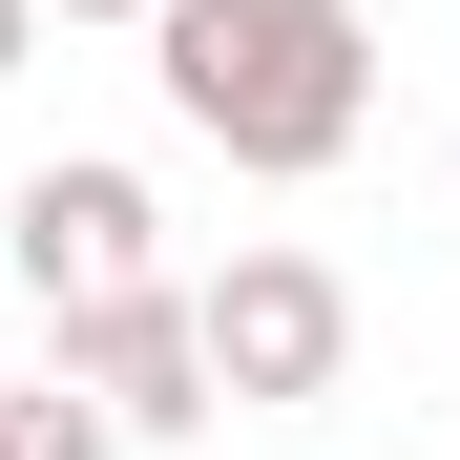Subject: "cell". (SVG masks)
<instances>
[{"instance_id": "6da1fadb", "label": "cell", "mask_w": 460, "mask_h": 460, "mask_svg": "<svg viewBox=\"0 0 460 460\" xmlns=\"http://www.w3.org/2000/svg\"><path fill=\"white\" fill-rule=\"evenodd\" d=\"M146 84H168V126L230 146L252 189H314L376 126V22L356 0H146Z\"/></svg>"}, {"instance_id": "7a4b0ae2", "label": "cell", "mask_w": 460, "mask_h": 460, "mask_svg": "<svg viewBox=\"0 0 460 460\" xmlns=\"http://www.w3.org/2000/svg\"><path fill=\"white\" fill-rule=\"evenodd\" d=\"M189 314H209V398L230 419H293V398L356 376V293H335V252H293V230H252L230 272H189Z\"/></svg>"}, {"instance_id": "3957f363", "label": "cell", "mask_w": 460, "mask_h": 460, "mask_svg": "<svg viewBox=\"0 0 460 460\" xmlns=\"http://www.w3.org/2000/svg\"><path fill=\"white\" fill-rule=\"evenodd\" d=\"M146 230H168V209H146V168H105V146H63V168H22V189H0V252H22V293H42V335L168 272Z\"/></svg>"}, {"instance_id": "277c9868", "label": "cell", "mask_w": 460, "mask_h": 460, "mask_svg": "<svg viewBox=\"0 0 460 460\" xmlns=\"http://www.w3.org/2000/svg\"><path fill=\"white\" fill-rule=\"evenodd\" d=\"M63 376H84L126 439L230 419V398H209V314H189V272H146V293H105V314H63Z\"/></svg>"}, {"instance_id": "5b68a950", "label": "cell", "mask_w": 460, "mask_h": 460, "mask_svg": "<svg viewBox=\"0 0 460 460\" xmlns=\"http://www.w3.org/2000/svg\"><path fill=\"white\" fill-rule=\"evenodd\" d=\"M0 460H126V419H105L84 376L42 356V376H0Z\"/></svg>"}, {"instance_id": "8992f818", "label": "cell", "mask_w": 460, "mask_h": 460, "mask_svg": "<svg viewBox=\"0 0 460 460\" xmlns=\"http://www.w3.org/2000/svg\"><path fill=\"white\" fill-rule=\"evenodd\" d=\"M22 63H42V0H0V84H22Z\"/></svg>"}, {"instance_id": "52a82bcc", "label": "cell", "mask_w": 460, "mask_h": 460, "mask_svg": "<svg viewBox=\"0 0 460 460\" xmlns=\"http://www.w3.org/2000/svg\"><path fill=\"white\" fill-rule=\"evenodd\" d=\"M63 22H146V0H63Z\"/></svg>"}]
</instances>
